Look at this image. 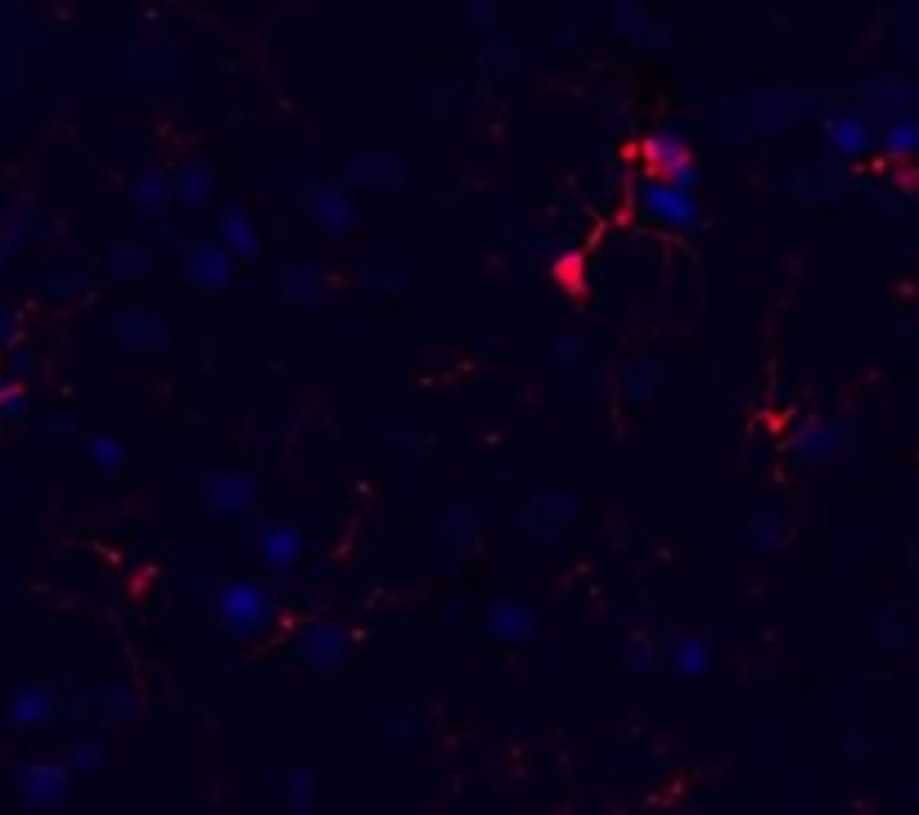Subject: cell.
Returning a JSON list of instances; mask_svg holds the SVG:
<instances>
[{"label": "cell", "instance_id": "6da1fadb", "mask_svg": "<svg viewBox=\"0 0 919 815\" xmlns=\"http://www.w3.org/2000/svg\"><path fill=\"white\" fill-rule=\"evenodd\" d=\"M892 149H897V154H915V149H919V126H915V122H901V126L892 131Z\"/></svg>", "mask_w": 919, "mask_h": 815}]
</instances>
